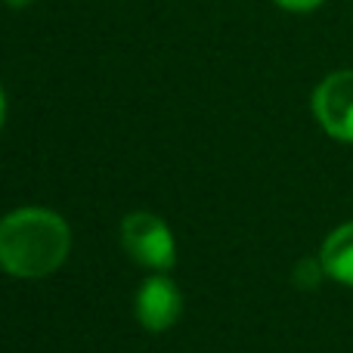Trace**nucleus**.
<instances>
[{
  "label": "nucleus",
  "mask_w": 353,
  "mask_h": 353,
  "mask_svg": "<svg viewBox=\"0 0 353 353\" xmlns=\"http://www.w3.org/2000/svg\"><path fill=\"white\" fill-rule=\"evenodd\" d=\"M180 310H183V298L171 279L155 276L137 292V319L149 332H165L168 325L176 323Z\"/></svg>",
  "instance_id": "4"
},
{
  "label": "nucleus",
  "mask_w": 353,
  "mask_h": 353,
  "mask_svg": "<svg viewBox=\"0 0 353 353\" xmlns=\"http://www.w3.org/2000/svg\"><path fill=\"white\" fill-rule=\"evenodd\" d=\"M121 242L128 248V254L134 257L137 263L152 270H168L174 267V236L171 226L161 217L146 211L128 214L121 223Z\"/></svg>",
  "instance_id": "2"
},
{
  "label": "nucleus",
  "mask_w": 353,
  "mask_h": 353,
  "mask_svg": "<svg viewBox=\"0 0 353 353\" xmlns=\"http://www.w3.org/2000/svg\"><path fill=\"white\" fill-rule=\"evenodd\" d=\"M3 118H6V99H3V87H0V128H3Z\"/></svg>",
  "instance_id": "8"
},
{
  "label": "nucleus",
  "mask_w": 353,
  "mask_h": 353,
  "mask_svg": "<svg viewBox=\"0 0 353 353\" xmlns=\"http://www.w3.org/2000/svg\"><path fill=\"white\" fill-rule=\"evenodd\" d=\"M6 6H12V10H22V6H28V3H34V0H3Z\"/></svg>",
  "instance_id": "7"
},
{
  "label": "nucleus",
  "mask_w": 353,
  "mask_h": 353,
  "mask_svg": "<svg viewBox=\"0 0 353 353\" xmlns=\"http://www.w3.org/2000/svg\"><path fill=\"white\" fill-rule=\"evenodd\" d=\"M273 3L288 12H310V10H316V6H323L325 0H273Z\"/></svg>",
  "instance_id": "6"
},
{
  "label": "nucleus",
  "mask_w": 353,
  "mask_h": 353,
  "mask_svg": "<svg viewBox=\"0 0 353 353\" xmlns=\"http://www.w3.org/2000/svg\"><path fill=\"white\" fill-rule=\"evenodd\" d=\"M72 232L47 208H19L0 220V267L19 279H41L62 267Z\"/></svg>",
  "instance_id": "1"
},
{
  "label": "nucleus",
  "mask_w": 353,
  "mask_h": 353,
  "mask_svg": "<svg viewBox=\"0 0 353 353\" xmlns=\"http://www.w3.org/2000/svg\"><path fill=\"white\" fill-rule=\"evenodd\" d=\"M313 115L319 128L341 143H353V68L332 72L313 90Z\"/></svg>",
  "instance_id": "3"
},
{
  "label": "nucleus",
  "mask_w": 353,
  "mask_h": 353,
  "mask_svg": "<svg viewBox=\"0 0 353 353\" xmlns=\"http://www.w3.org/2000/svg\"><path fill=\"white\" fill-rule=\"evenodd\" d=\"M319 263H323L325 276H332L341 285H353V220L338 226L323 242Z\"/></svg>",
  "instance_id": "5"
}]
</instances>
